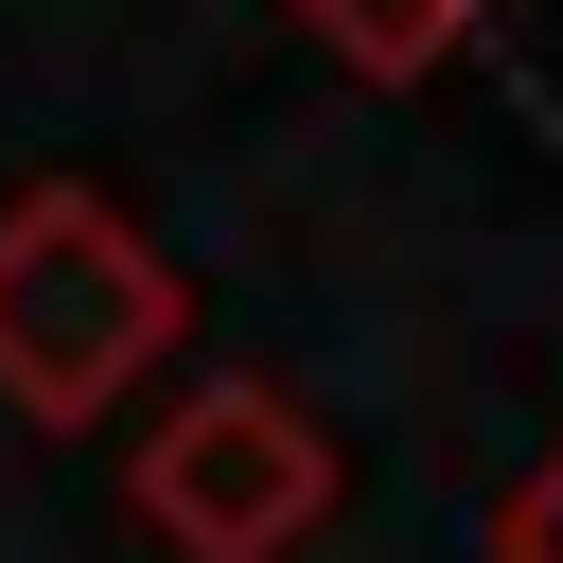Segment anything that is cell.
<instances>
[{"label": "cell", "instance_id": "6da1fadb", "mask_svg": "<svg viewBox=\"0 0 563 563\" xmlns=\"http://www.w3.org/2000/svg\"><path fill=\"white\" fill-rule=\"evenodd\" d=\"M194 334V282L158 264V229L106 176H18L0 194V405L35 440L123 422Z\"/></svg>", "mask_w": 563, "mask_h": 563}, {"label": "cell", "instance_id": "7a4b0ae2", "mask_svg": "<svg viewBox=\"0 0 563 563\" xmlns=\"http://www.w3.org/2000/svg\"><path fill=\"white\" fill-rule=\"evenodd\" d=\"M123 510L158 563H299L334 528V422L282 369H194L123 440Z\"/></svg>", "mask_w": 563, "mask_h": 563}, {"label": "cell", "instance_id": "3957f363", "mask_svg": "<svg viewBox=\"0 0 563 563\" xmlns=\"http://www.w3.org/2000/svg\"><path fill=\"white\" fill-rule=\"evenodd\" d=\"M299 35H317L352 88H422V70H457L475 0H299Z\"/></svg>", "mask_w": 563, "mask_h": 563}, {"label": "cell", "instance_id": "277c9868", "mask_svg": "<svg viewBox=\"0 0 563 563\" xmlns=\"http://www.w3.org/2000/svg\"><path fill=\"white\" fill-rule=\"evenodd\" d=\"M510 563H563V457H545V475L510 493Z\"/></svg>", "mask_w": 563, "mask_h": 563}]
</instances>
